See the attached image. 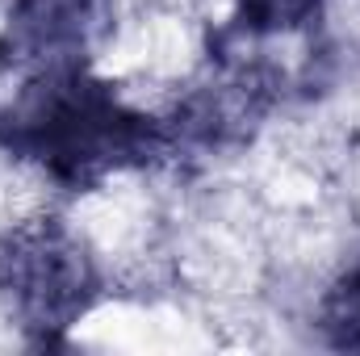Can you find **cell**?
Masks as SVG:
<instances>
[{
	"label": "cell",
	"mask_w": 360,
	"mask_h": 356,
	"mask_svg": "<svg viewBox=\"0 0 360 356\" xmlns=\"http://www.w3.org/2000/svg\"><path fill=\"white\" fill-rule=\"evenodd\" d=\"M0 151L63 193H89L168 160L172 130L168 113L134 105L92 63H80L21 76L13 101L0 105Z\"/></svg>",
	"instance_id": "6da1fadb"
},
{
	"label": "cell",
	"mask_w": 360,
	"mask_h": 356,
	"mask_svg": "<svg viewBox=\"0 0 360 356\" xmlns=\"http://www.w3.org/2000/svg\"><path fill=\"white\" fill-rule=\"evenodd\" d=\"M101 298V256L63 218H25L0 235V310L34 348L63 344Z\"/></svg>",
	"instance_id": "7a4b0ae2"
},
{
	"label": "cell",
	"mask_w": 360,
	"mask_h": 356,
	"mask_svg": "<svg viewBox=\"0 0 360 356\" xmlns=\"http://www.w3.org/2000/svg\"><path fill=\"white\" fill-rule=\"evenodd\" d=\"M113 30V0H8L0 21V72L38 76L92 63Z\"/></svg>",
	"instance_id": "3957f363"
},
{
	"label": "cell",
	"mask_w": 360,
	"mask_h": 356,
	"mask_svg": "<svg viewBox=\"0 0 360 356\" xmlns=\"http://www.w3.org/2000/svg\"><path fill=\"white\" fill-rule=\"evenodd\" d=\"M327 13V0H231L222 42L260 46L272 38H302Z\"/></svg>",
	"instance_id": "277c9868"
},
{
	"label": "cell",
	"mask_w": 360,
	"mask_h": 356,
	"mask_svg": "<svg viewBox=\"0 0 360 356\" xmlns=\"http://www.w3.org/2000/svg\"><path fill=\"white\" fill-rule=\"evenodd\" d=\"M314 331L319 344L335 352H360V256H352L319 293Z\"/></svg>",
	"instance_id": "5b68a950"
}]
</instances>
